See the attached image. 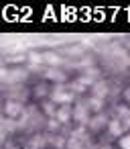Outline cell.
Listing matches in <instances>:
<instances>
[{"label":"cell","mask_w":130,"mask_h":149,"mask_svg":"<svg viewBox=\"0 0 130 149\" xmlns=\"http://www.w3.org/2000/svg\"><path fill=\"white\" fill-rule=\"evenodd\" d=\"M122 149H130V137L122 139Z\"/></svg>","instance_id":"cell-1"}]
</instances>
